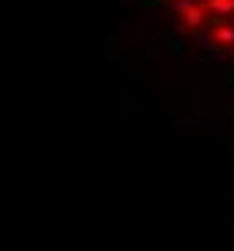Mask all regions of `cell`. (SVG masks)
I'll return each mask as SVG.
<instances>
[{"mask_svg": "<svg viewBox=\"0 0 234 251\" xmlns=\"http://www.w3.org/2000/svg\"><path fill=\"white\" fill-rule=\"evenodd\" d=\"M217 38H221V41H228V44H231V41H234V27H221V31H217Z\"/></svg>", "mask_w": 234, "mask_h": 251, "instance_id": "cell-1", "label": "cell"}]
</instances>
